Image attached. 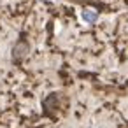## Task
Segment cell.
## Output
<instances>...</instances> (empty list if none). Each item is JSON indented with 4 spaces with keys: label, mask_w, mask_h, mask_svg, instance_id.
I'll return each instance as SVG.
<instances>
[{
    "label": "cell",
    "mask_w": 128,
    "mask_h": 128,
    "mask_svg": "<svg viewBox=\"0 0 128 128\" xmlns=\"http://www.w3.org/2000/svg\"><path fill=\"white\" fill-rule=\"evenodd\" d=\"M96 18H98L96 11H93V9H84V11H82V20H84V21H88V23H95Z\"/></svg>",
    "instance_id": "obj_1"
}]
</instances>
